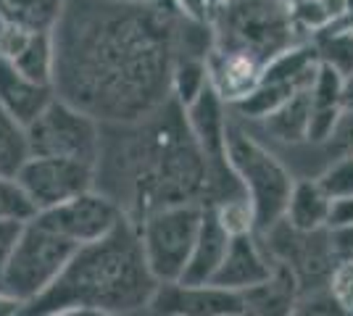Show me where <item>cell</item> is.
Listing matches in <instances>:
<instances>
[{"label": "cell", "mask_w": 353, "mask_h": 316, "mask_svg": "<svg viewBox=\"0 0 353 316\" xmlns=\"http://www.w3.org/2000/svg\"><path fill=\"white\" fill-rule=\"evenodd\" d=\"M56 98L50 85H40L21 74L8 59L0 56V111H6L21 127H30Z\"/></svg>", "instance_id": "obj_16"}, {"label": "cell", "mask_w": 353, "mask_h": 316, "mask_svg": "<svg viewBox=\"0 0 353 316\" xmlns=\"http://www.w3.org/2000/svg\"><path fill=\"white\" fill-rule=\"evenodd\" d=\"M203 209L206 206H198V203L169 206L145 216L137 224L143 256L159 285L182 280L201 222H203Z\"/></svg>", "instance_id": "obj_7"}, {"label": "cell", "mask_w": 353, "mask_h": 316, "mask_svg": "<svg viewBox=\"0 0 353 316\" xmlns=\"http://www.w3.org/2000/svg\"><path fill=\"white\" fill-rule=\"evenodd\" d=\"M335 248L340 251V256H351L353 253V229H343V232H332Z\"/></svg>", "instance_id": "obj_31"}, {"label": "cell", "mask_w": 353, "mask_h": 316, "mask_svg": "<svg viewBox=\"0 0 353 316\" xmlns=\"http://www.w3.org/2000/svg\"><path fill=\"white\" fill-rule=\"evenodd\" d=\"M88 316H132V314H92V311H90Z\"/></svg>", "instance_id": "obj_35"}, {"label": "cell", "mask_w": 353, "mask_h": 316, "mask_svg": "<svg viewBox=\"0 0 353 316\" xmlns=\"http://www.w3.org/2000/svg\"><path fill=\"white\" fill-rule=\"evenodd\" d=\"M227 153L235 174L243 182L253 213V232H266L285 219L288 200L295 187L293 171L266 143L250 132L230 111L227 124Z\"/></svg>", "instance_id": "obj_5"}, {"label": "cell", "mask_w": 353, "mask_h": 316, "mask_svg": "<svg viewBox=\"0 0 353 316\" xmlns=\"http://www.w3.org/2000/svg\"><path fill=\"white\" fill-rule=\"evenodd\" d=\"M21 74L53 87V37L50 34H30L24 45L16 50L14 59H8Z\"/></svg>", "instance_id": "obj_21"}, {"label": "cell", "mask_w": 353, "mask_h": 316, "mask_svg": "<svg viewBox=\"0 0 353 316\" xmlns=\"http://www.w3.org/2000/svg\"><path fill=\"white\" fill-rule=\"evenodd\" d=\"M66 0H0V14L6 27L30 32V34H50L63 14Z\"/></svg>", "instance_id": "obj_19"}, {"label": "cell", "mask_w": 353, "mask_h": 316, "mask_svg": "<svg viewBox=\"0 0 353 316\" xmlns=\"http://www.w3.org/2000/svg\"><path fill=\"white\" fill-rule=\"evenodd\" d=\"M290 316H353V314L332 295L330 287H322V290L303 293L298 298V303H295Z\"/></svg>", "instance_id": "obj_25"}, {"label": "cell", "mask_w": 353, "mask_h": 316, "mask_svg": "<svg viewBox=\"0 0 353 316\" xmlns=\"http://www.w3.org/2000/svg\"><path fill=\"white\" fill-rule=\"evenodd\" d=\"M32 219L37 224L48 227L50 232L74 242L77 248H82L90 242L103 240L105 235H111L127 216L111 198L92 187V190L61 203L56 209L34 213Z\"/></svg>", "instance_id": "obj_12"}, {"label": "cell", "mask_w": 353, "mask_h": 316, "mask_svg": "<svg viewBox=\"0 0 353 316\" xmlns=\"http://www.w3.org/2000/svg\"><path fill=\"white\" fill-rule=\"evenodd\" d=\"M351 256H353V253H351Z\"/></svg>", "instance_id": "obj_37"}, {"label": "cell", "mask_w": 353, "mask_h": 316, "mask_svg": "<svg viewBox=\"0 0 353 316\" xmlns=\"http://www.w3.org/2000/svg\"><path fill=\"white\" fill-rule=\"evenodd\" d=\"M24 303L16 301L14 295H8L6 290H0V316H19Z\"/></svg>", "instance_id": "obj_32"}, {"label": "cell", "mask_w": 353, "mask_h": 316, "mask_svg": "<svg viewBox=\"0 0 353 316\" xmlns=\"http://www.w3.org/2000/svg\"><path fill=\"white\" fill-rule=\"evenodd\" d=\"M6 30V21H3V14H0V32Z\"/></svg>", "instance_id": "obj_36"}, {"label": "cell", "mask_w": 353, "mask_h": 316, "mask_svg": "<svg viewBox=\"0 0 353 316\" xmlns=\"http://www.w3.org/2000/svg\"><path fill=\"white\" fill-rule=\"evenodd\" d=\"M176 6V11L188 19L195 21H211L214 14V0H172Z\"/></svg>", "instance_id": "obj_30"}, {"label": "cell", "mask_w": 353, "mask_h": 316, "mask_svg": "<svg viewBox=\"0 0 353 316\" xmlns=\"http://www.w3.org/2000/svg\"><path fill=\"white\" fill-rule=\"evenodd\" d=\"M95 190L111 198L134 227L169 206H206L208 169L188 111L169 98L143 121L101 124Z\"/></svg>", "instance_id": "obj_2"}, {"label": "cell", "mask_w": 353, "mask_h": 316, "mask_svg": "<svg viewBox=\"0 0 353 316\" xmlns=\"http://www.w3.org/2000/svg\"><path fill=\"white\" fill-rule=\"evenodd\" d=\"M330 203L332 200L319 187L316 180H295V187L288 200V211H285V222L301 232L327 229Z\"/></svg>", "instance_id": "obj_18"}, {"label": "cell", "mask_w": 353, "mask_h": 316, "mask_svg": "<svg viewBox=\"0 0 353 316\" xmlns=\"http://www.w3.org/2000/svg\"><path fill=\"white\" fill-rule=\"evenodd\" d=\"M159 282L148 269L137 227L124 219L103 240L74 251L53 285L19 316H59L66 311L137 314L148 308Z\"/></svg>", "instance_id": "obj_3"}, {"label": "cell", "mask_w": 353, "mask_h": 316, "mask_svg": "<svg viewBox=\"0 0 353 316\" xmlns=\"http://www.w3.org/2000/svg\"><path fill=\"white\" fill-rule=\"evenodd\" d=\"M16 185L32 203L34 213L56 209L95 187V166L69 161V158H50V156H32L21 171L16 174Z\"/></svg>", "instance_id": "obj_11"}, {"label": "cell", "mask_w": 353, "mask_h": 316, "mask_svg": "<svg viewBox=\"0 0 353 316\" xmlns=\"http://www.w3.org/2000/svg\"><path fill=\"white\" fill-rule=\"evenodd\" d=\"M32 158L27 127H21L16 119H11L6 111H0V177L16 180L21 166Z\"/></svg>", "instance_id": "obj_22"}, {"label": "cell", "mask_w": 353, "mask_h": 316, "mask_svg": "<svg viewBox=\"0 0 353 316\" xmlns=\"http://www.w3.org/2000/svg\"><path fill=\"white\" fill-rule=\"evenodd\" d=\"M230 242H232V229L224 224L219 211L206 206L198 238L192 245L190 261H188V269H185L179 282H185V285H211L221 261L227 256V251H230Z\"/></svg>", "instance_id": "obj_15"}, {"label": "cell", "mask_w": 353, "mask_h": 316, "mask_svg": "<svg viewBox=\"0 0 353 316\" xmlns=\"http://www.w3.org/2000/svg\"><path fill=\"white\" fill-rule=\"evenodd\" d=\"M272 266H274V261L264 248L261 235L253 229L237 232L232 235L230 251H227L211 285L227 287L235 293H248L250 287L261 285L272 277Z\"/></svg>", "instance_id": "obj_14"}, {"label": "cell", "mask_w": 353, "mask_h": 316, "mask_svg": "<svg viewBox=\"0 0 353 316\" xmlns=\"http://www.w3.org/2000/svg\"><path fill=\"white\" fill-rule=\"evenodd\" d=\"M243 298H245V316H290L301 298V287L293 271L280 261H274L272 277L243 293Z\"/></svg>", "instance_id": "obj_17"}, {"label": "cell", "mask_w": 353, "mask_h": 316, "mask_svg": "<svg viewBox=\"0 0 353 316\" xmlns=\"http://www.w3.org/2000/svg\"><path fill=\"white\" fill-rule=\"evenodd\" d=\"M259 235H261V242L269 251V256L285 264L295 274L301 295L311 293V290L330 287V280H332L340 258H343L335 248L330 229L301 232L282 219L272 229L259 232Z\"/></svg>", "instance_id": "obj_10"}, {"label": "cell", "mask_w": 353, "mask_h": 316, "mask_svg": "<svg viewBox=\"0 0 353 316\" xmlns=\"http://www.w3.org/2000/svg\"><path fill=\"white\" fill-rule=\"evenodd\" d=\"M90 311H66V314H59V316H88Z\"/></svg>", "instance_id": "obj_34"}, {"label": "cell", "mask_w": 353, "mask_h": 316, "mask_svg": "<svg viewBox=\"0 0 353 316\" xmlns=\"http://www.w3.org/2000/svg\"><path fill=\"white\" fill-rule=\"evenodd\" d=\"M172 0H66L53 37L56 98L101 124L148 119L172 98Z\"/></svg>", "instance_id": "obj_1"}, {"label": "cell", "mask_w": 353, "mask_h": 316, "mask_svg": "<svg viewBox=\"0 0 353 316\" xmlns=\"http://www.w3.org/2000/svg\"><path fill=\"white\" fill-rule=\"evenodd\" d=\"M21 227L24 222H19V219H0V287H3V274L8 266V258L14 253V245L21 235Z\"/></svg>", "instance_id": "obj_28"}, {"label": "cell", "mask_w": 353, "mask_h": 316, "mask_svg": "<svg viewBox=\"0 0 353 316\" xmlns=\"http://www.w3.org/2000/svg\"><path fill=\"white\" fill-rule=\"evenodd\" d=\"M330 232H343L353 229V198H340L330 203V219H327Z\"/></svg>", "instance_id": "obj_29"}, {"label": "cell", "mask_w": 353, "mask_h": 316, "mask_svg": "<svg viewBox=\"0 0 353 316\" xmlns=\"http://www.w3.org/2000/svg\"><path fill=\"white\" fill-rule=\"evenodd\" d=\"M150 316H245L243 293L219 285L163 282L148 303Z\"/></svg>", "instance_id": "obj_13"}, {"label": "cell", "mask_w": 353, "mask_h": 316, "mask_svg": "<svg viewBox=\"0 0 353 316\" xmlns=\"http://www.w3.org/2000/svg\"><path fill=\"white\" fill-rule=\"evenodd\" d=\"M27 140L32 156L69 158L95 166L101 153V121L61 98H53L43 114L27 127Z\"/></svg>", "instance_id": "obj_9"}, {"label": "cell", "mask_w": 353, "mask_h": 316, "mask_svg": "<svg viewBox=\"0 0 353 316\" xmlns=\"http://www.w3.org/2000/svg\"><path fill=\"white\" fill-rule=\"evenodd\" d=\"M319 187L330 196V200L353 198V153H345L335 158L332 164L316 177Z\"/></svg>", "instance_id": "obj_24"}, {"label": "cell", "mask_w": 353, "mask_h": 316, "mask_svg": "<svg viewBox=\"0 0 353 316\" xmlns=\"http://www.w3.org/2000/svg\"><path fill=\"white\" fill-rule=\"evenodd\" d=\"M311 43L319 50L322 63L332 66L340 76L353 74V16H340L330 27L316 32Z\"/></svg>", "instance_id": "obj_20"}, {"label": "cell", "mask_w": 353, "mask_h": 316, "mask_svg": "<svg viewBox=\"0 0 353 316\" xmlns=\"http://www.w3.org/2000/svg\"><path fill=\"white\" fill-rule=\"evenodd\" d=\"M74 251H77L74 242L50 232L48 227L37 224L34 219L24 222L14 253L8 258L0 290H6L21 303L34 301L40 293L53 285V280L69 264Z\"/></svg>", "instance_id": "obj_6"}, {"label": "cell", "mask_w": 353, "mask_h": 316, "mask_svg": "<svg viewBox=\"0 0 353 316\" xmlns=\"http://www.w3.org/2000/svg\"><path fill=\"white\" fill-rule=\"evenodd\" d=\"M34 216V209L21 193V187L14 180L0 177V219H19V222H30Z\"/></svg>", "instance_id": "obj_26"}, {"label": "cell", "mask_w": 353, "mask_h": 316, "mask_svg": "<svg viewBox=\"0 0 353 316\" xmlns=\"http://www.w3.org/2000/svg\"><path fill=\"white\" fill-rule=\"evenodd\" d=\"M330 290L348 311L353 314V256H343L338 269L330 280Z\"/></svg>", "instance_id": "obj_27"}, {"label": "cell", "mask_w": 353, "mask_h": 316, "mask_svg": "<svg viewBox=\"0 0 353 316\" xmlns=\"http://www.w3.org/2000/svg\"><path fill=\"white\" fill-rule=\"evenodd\" d=\"M211 87L208 61L198 59H176L172 72V98L182 108H190L203 92Z\"/></svg>", "instance_id": "obj_23"}, {"label": "cell", "mask_w": 353, "mask_h": 316, "mask_svg": "<svg viewBox=\"0 0 353 316\" xmlns=\"http://www.w3.org/2000/svg\"><path fill=\"white\" fill-rule=\"evenodd\" d=\"M343 108H345V116H353V74L345 76L343 82Z\"/></svg>", "instance_id": "obj_33"}, {"label": "cell", "mask_w": 353, "mask_h": 316, "mask_svg": "<svg viewBox=\"0 0 353 316\" xmlns=\"http://www.w3.org/2000/svg\"><path fill=\"white\" fill-rule=\"evenodd\" d=\"M214 50L235 53L264 66L303 43L293 0H219L211 14Z\"/></svg>", "instance_id": "obj_4"}, {"label": "cell", "mask_w": 353, "mask_h": 316, "mask_svg": "<svg viewBox=\"0 0 353 316\" xmlns=\"http://www.w3.org/2000/svg\"><path fill=\"white\" fill-rule=\"evenodd\" d=\"M319 66H322V59H319V50L311 40H303L290 50H285L282 56L266 63L256 87L243 101L230 105L232 116L240 121H248V124L266 119L290 98L309 90L316 79Z\"/></svg>", "instance_id": "obj_8"}]
</instances>
